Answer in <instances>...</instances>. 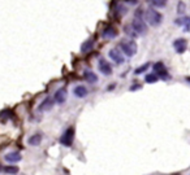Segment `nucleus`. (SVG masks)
Instances as JSON below:
<instances>
[{"instance_id": "obj_10", "label": "nucleus", "mask_w": 190, "mask_h": 175, "mask_svg": "<svg viewBox=\"0 0 190 175\" xmlns=\"http://www.w3.org/2000/svg\"><path fill=\"white\" fill-rule=\"evenodd\" d=\"M67 97H68V92H67V90L62 87V88H59L56 92H55V96H53V99H55V101L58 102V104H64V102L67 101Z\"/></svg>"}, {"instance_id": "obj_5", "label": "nucleus", "mask_w": 190, "mask_h": 175, "mask_svg": "<svg viewBox=\"0 0 190 175\" xmlns=\"http://www.w3.org/2000/svg\"><path fill=\"white\" fill-rule=\"evenodd\" d=\"M108 56L109 59L112 60L116 65H121V64L125 62V59H124V54L121 51H118L117 48H112V50H109L108 52Z\"/></svg>"}, {"instance_id": "obj_26", "label": "nucleus", "mask_w": 190, "mask_h": 175, "mask_svg": "<svg viewBox=\"0 0 190 175\" xmlns=\"http://www.w3.org/2000/svg\"><path fill=\"white\" fill-rule=\"evenodd\" d=\"M115 87H116V84H111V86L108 87V90H113V88H115Z\"/></svg>"}, {"instance_id": "obj_6", "label": "nucleus", "mask_w": 190, "mask_h": 175, "mask_svg": "<svg viewBox=\"0 0 190 175\" xmlns=\"http://www.w3.org/2000/svg\"><path fill=\"white\" fill-rule=\"evenodd\" d=\"M98 69H99L100 73H102L103 75H106V77H108V75L112 74V66H111V64H109L108 61H106L104 59H100V60H99V62H98Z\"/></svg>"}, {"instance_id": "obj_15", "label": "nucleus", "mask_w": 190, "mask_h": 175, "mask_svg": "<svg viewBox=\"0 0 190 175\" xmlns=\"http://www.w3.org/2000/svg\"><path fill=\"white\" fill-rule=\"evenodd\" d=\"M92 47H94V39L90 38V39H88L86 42L82 43V45H81V52H82V53H89V52L92 50Z\"/></svg>"}, {"instance_id": "obj_17", "label": "nucleus", "mask_w": 190, "mask_h": 175, "mask_svg": "<svg viewBox=\"0 0 190 175\" xmlns=\"http://www.w3.org/2000/svg\"><path fill=\"white\" fill-rule=\"evenodd\" d=\"M145 81H146V83H156L159 81V77L156 75V73H148L145 77Z\"/></svg>"}, {"instance_id": "obj_23", "label": "nucleus", "mask_w": 190, "mask_h": 175, "mask_svg": "<svg viewBox=\"0 0 190 175\" xmlns=\"http://www.w3.org/2000/svg\"><path fill=\"white\" fill-rule=\"evenodd\" d=\"M185 9H186L185 3H184V2H178V5H177V13H178V14H182V13L185 12Z\"/></svg>"}, {"instance_id": "obj_19", "label": "nucleus", "mask_w": 190, "mask_h": 175, "mask_svg": "<svg viewBox=\"0 0 190 175\" xmlns=\"http://www.w3.org/2000/svg\"><path fill=\"white\" fill-rule=\"evenodd\" d=\"M150 2H151V4L155 8H164L165 5H167L168 0H150Z\"/></svg>"}, {"instance_id": "obj_4", "label": "nucleus", "mask_w": 190, "mask_h": 175, "mask_svg": "<svg viewBox=\"0 0 190 175\" xmlns=\"http://www.w3.org/2000/svg\"><path fill=\"white\" fill-rule=\"evenodd\" d=\"M130 26L133 27V30L136 31L138 35H143V34L147 33V25H146V22L142 18L134 17L133 21H132V23H130Z\"/></svg>"}, {"instance_id": "obj_8", "label": "nucleus", "mask_w": 190, "mask_h": 175, "mask_svg": "<svg viewBox=\"0 0 190 175\" xmlns=\"http://www.w3.org/2000/svg\"><path fill=\"white\" fill-rule=\"evenodd\" d=\"M117 35H118V31L113 26H107L102 31V36L104 39H115Z\"/></svg>"}, {"instance_id": "obj_2", "label": "nucleus", "mask_w": 190, "mask_h": 175, "mask_svg": "<svg viewBox=\"0 0 190 175\" xmlns=\"http://www.w3.org/2000/svg\"><path fill=\"white\" fill-rule=\"evenodd\" d=\"M118 47H120L121 52H124V54L126 57H133L134 54L137 53V43L133 40V39H126V40H121L120 44H118Z\"/></svg>"}, {"instance_id": "obj_1", "label": "nucleus", "mask_w": 190, "mask_h": 175, "mask_svg": "<svg viewBox=\"0 0 190 175\" xmlns=\"http://www.w3.org/2000/svg\"><path fill=\"white\" fill-rule=\"evenodd\" d=\"M143 18L146 20V22L148 23V25H151V26L156 27V26H159L160 23H162V21H163V16H162L160 12L155 11L154 8H148V9L145 12Z\"/></svg>"}, {"instance_id": "obj_9", "label": "nucleus", "mask_w": 190, "mask_h": 175, "mask_svg": "<svg viewBox=\"0 0 190 175\" xmlns=\"http://www.w3.org/2000/svg\"><path fill=\"white\" fill-rule=\"evenodd\" d=\"M173 48L176 50L177 53H184L188 48V42L186 39L181 38V39H176L175 42H173Z\"/></svg>"}, {"instance_id": "obj_21", "label": "nucleus", "mask_w": 190, "mask_h": 175, "mask_svg": "<svg viewBox=\"0 0 190 175\" xmlns=\"http://www.w3.org/2000/svg\"><path fill=\"white\" fill-rule=\"evenodd\" d=\"M116 11H117L118 16H124V14H126V12H128V8L124 7V5H117L116 7Z\"/></svg>"}, {"instance_id": "obj_7", "label": "nucleus", "mask_w": 190, "mask_h": 175, "mask_svg": "<svg viewBox=\"0 0 190 175\" xmlns=\"http://www.w3.org/2000/svg\"><path fill=\"white\" fill-rule=\"evenodd\" d=\"M53 102H55V99H53V97L47 96V97L41 102V104H39L38 110H39V112H47V110H51L52 106L55 105Z\"/></svg>"}, {"instance_id": "obj_28", "label": "nucleus", "mask_w": 190, "mask_h": 175, "mask_svg": "<svg viewBox=\"0 0 190 175\" xmlns=\"http://www.w3.org/2000/svg\"><path fill=\"white\" fill-rule=\"evenodd\" d=\"M188 81H189V82H190V78H188Z\"/></svg>"}, {"instance_id": "obj_3", "label": "nucleus", "mask_w": 190, "mask_h": 175, "mask_svg": "<svg viewBox=\"0 0 190 175\" xmlns=\"http://www.w3.org/2000/svg\"><path fill=\"white\" fill-rule=\"evenodd\" d=\"M74 134H76L74 127H73V126L68 127V129L64 131V134H62L61 136H60V140H59L60 144L64 145V147H67V148L72 147V145H73V141H74Z\"/></svg>"}, {"instance_id": "obj_16", "label": "nucleus", "mask_w": 190, "mask_h": 175, "mask_svg": "<svg viewBox=\"0 0 190 175\" xmlns=\"http://www.w3.org/2000/svg\"><path fill=\"white\" fill-rule=\"evenodd\" d=\"M176 23L181 26H185V30L188 31L190 27V17H181V18L176 20Z\"/></svg>"}, {"instance_id": "obj_24", "label": "nucleus", "mask_w": 190, "mask_h": 175, "mask_svg": "<svg viewBox=\"0 0 190 175\" xmlns=\"http://www.w3.org/2000/svg\"><path fill=\"white\" fill-rule=\"evenodd\" d=\"M138 88H141V86H139V84H133V86L130 87V91H134V90H138Z\"/></svg>"}, {"instance_id": "obj_12", "label": "nucleus", "mask_w": 190, "mask_h": 175, "mask_svg": "<svg viewBox=\"0 0 190 175\" xmlns=\"http://www.w3.org/2000/svg\"><path fill=\"white\" fill-rule=\"evenodd\" d=\"M73 93H74L76 97H78V99H83V97H86V96L89 95V91H88V88H86L85 86L78 84V86H76L74 88H73Z\"/></svg>"}, {"instance_id": "obj_22", "label": "nucleus", "mask_w": 190, "mask_h": 175, "mask_svg": "<svg viewBox=\"0 0 190 175\" xmlns=\"http://www.w3.org/2000/svg\"><path fill=\"white\" fill-rule=\"evenodd\" d=\"M125 33L128 34L129 36H132V38H136V36H138V34H137L136 31L133 30V27H132V26H126V27H125Z\"/></svg>"}, {"instance_id": "obj_14", "label": "nucleus", "mask_w": 190, "mask_h": 175, "mask_svg": "<svg viewBox=\"0 0 190 175\" xmlns=\"http://www.w3.org/2000/svg\"><path fill=\"white\" fill-rule=\"evenodd\" d=\"M83 78L89 83H91V84H95V83L98 82V75L95 74L94 71H91V70H85L83 71Z\"/></svg>"}, {"instance_id": "obj_11", "label": "nucleus", "mask_w": 190, "mask_h": 175, "mask_svg": "<svg viewBox=\"0 0 190 175\" xmlns=\"http://www.w3.org/2000/svg\"><path fill=\"white\" fill-rule=\"evenodd\" d=\"M4 160L8 162V163H16L22 160V156L20 152H9L4 156Z\"/></svg>"}, {"instance_id": "obj_20", "label": "nucleus", "mask_w": 190, "mask_h": 175, "mask_svg": "<svg viewBox=\"0 0 190 175\" xmlns=\"http://www.w3.org/2000/svg\"><path fill=\"white\" fill-rule=\"evenodd\" d=\"M3 170L7 174H17L18 173V168H17V166H4Z\"/></svg>"}, {"instance_id": "obj_25", "label": "nucleus", "mask_w": 190, "mask_h": 175, "mask_svg": "<svg viewBox=\"0 0 190 175\" xmlns=\"http://www.w3.org/2000/svg\"><path fill=\"white\" fill-rule=\"evenodd\" d=\"M126 2H128V3H130V4H136V3L138 2V0H126Z\"/></svg>"}, {"instance_id": "obj_27", "label": "nucleus", "mask_w": 190, "mask_h": 175, "mask_svg": "<svg viewBox=\"0 0 190 175\" xmlns=\"http://www.w3.org/2000/svg\"><path fill=\"white\" fill-rule=\"evenodd\" d=\"M2 169H3V168H2V165H0V171H2Z\"/></svg>"}, {"instance_id": "obj_13", "label": "nucleus", "mask_w": 190, "mask_h": 175, "mask_svg": "<svg viewBox=\"0 0 190 175\" xmlns=\"http://www.w3.org/2000/svg\"><path fill=\"white\" fill-rule=\"evenodd\" d=\"M43 140V135L41 132H37L34 135H31V136L28 139V143H29V145H33V147H38L39 144L42 143Z\"/></svg>"}, {"instance_id": "obj_18", "label": "nucleus", "mask_w": 190, "mask_h": 175, "mask_svg": "<svg viewBox=\"0 0 190 175\" xmlns=\"http://www.w3.org/2000/svg\"><path fill=\"white\" fill-rule=\"evenodd\" d=\"M151 66V64L150 62H146V64H143V65H141L139 68H137L136 70H134V74L136 75H139V74H142V73H145V71H147V69Z\"/></svg>"}]
</instances>
